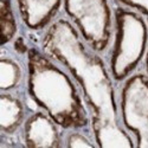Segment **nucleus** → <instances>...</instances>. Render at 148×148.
<instances>
[{
    "mask_svg": "<svg viewBox=\"0 0 148 148\" xmlns=\"http://www.w3.org/2000/svg\"><path fill=\"white\" fill-rule=\"evenodd\" d=\"M23 79V69L20 64L12 57L1 56L0 59V90L11 92Z\"/></svg>",
    "mask_w": 148,
    "mask_h": 148,
    "instance_id": "9",
    "label": "nucleus"
},
{
    "mask_svg": "<svg viewBox=\"0 0 148 148\" xmlns=\"http://www.w3.org/2000/svg\"><path fill=\"white\" fill-rule=\"evenodd\" d=\"M65 13L83 40L97 53L112 43L114 14L108 0H63Z\"/></svg>",
    "mask_w": 148,
    "mask_h": 148,
    "instance_id": "4",
    "label": "nucleus"
},
{
    "mask_svg": "<svg viewBox=\"0 0 148 148\" xmlns=\"http://www.w3.org/2000/svg\"><path fill=\"white\" fill-rule=\"evenodd\" d=\"M120 120L123 128L135 136V147L148 148V76L133 73L122 85Z\"/></svg>",
    "mask_w": 148,
    "mask_h": 148,
    "instance_id": "5",
    "label": "nucleus"
},
{
    "mask_svg": "<svg viewBox=\"0 0 148 148\" xmlns=\"http://www.w3.org/2000/svg\"><path fill=\"white\" fill-rule=\"evenodd\" d=\"M63 0H17L20 18L29 30L40 31L56 19Z\"/></svg>",
    "mask_w": 148,
    "mask_h": 148,
    "instance_id": "7",
    "label": "nucleus"
},
{
    "mask_svg": "<svg viewBox=\"0 0 148 148\" xmlns=\"http://www.w3.org/2000/svg\"><path fill=\"white\" fill-rule=\"evenodd\" d=\"M119 1L126 7L139 11V13L141 12L142 14L146 16L148 21V0H119Z\"/></svg>",
    "mask_w": 148,
    "mask_h": 148,
    "instance_id": "12",
    "label": "nucleus"
},
{
    "mask_svg": "<svg viewBox=\"0 0 148 148\" xmlns=\"http://www.w3.org/2000/svg\"><path fill=\"white\" fill-rule=\"evenodd\" d=\"M25 107L19 97L1 91L0 96V128L3 134H13L23 125Z\"/></svg>",
    "mask_w": 148,
    "mask_h": 148,
    "instance_id": "8",
    "label": "nucleus"
},
{
    "mask_svg": "<svg viewBox=\"0 0 148 148\" xmlns=\"http://www.w3.org/2000/svg\"><path fill=\"white\" fill-rule=\"evenodd\" d=\"M65 146L71 148H88V147H95L96 143L91 142L90 139H88L84 134H82L78 130H71V133L68 135Z\"/></svg>",
    "mask_w": 148,
    "mask_h": 148,
    "instance_id": "11",
    "label": "nucleus"
},
{
    "mask_svg": "<svg viewBox=\"0 0 148 148\" xmlns=\"http://www.w3.org/2000/svg\"><path fill=\"white\" fill-rule=\"evenodd\" d=\"M26 66L30 98L60 128L79 130L90 125L82 92L63 65L43 50L29 47Z\"/></svg>",
    "mask_w": 148,
    "mask_h": 148,
    "instance_id": "2",
    "label": "nucleus"
},
{
    "mask_svg": "<svg viewBox=\"0 0 148 148\" xmlns=\"http://www.w3.org/2000/svg\"><path fill=\"white\" fill-rule=\"evenodd\" d=\"M146 70H147V76H148V49L146 52Z\"/></svg>",
    "mask_w": 148,
    "mask_h": 148,
    "instance_id": "13",
    "label": "nucleus"
},
{
    "mask_svg": "<svg viewBox=\"0 0 148 148\" xmlns=\"http://www.w3.org/2000/svg\"><path fill=\"white\" fill-rule=\"evenodd\" d=\"M114 43L109 71L122 82L135 72L148 49V25L138 11L117 7L114 11Z\"/></svg>",
    "mask_w": 148,
    "mask_h": 148,
    "instance_id": "3",
    "label": "nucleus"
},
{
    "mask_svg": "<svg viewBox=\"0 0 148 148\" xmlns=\"http://www.w3.org/2000/svg\"><path fill=\"white\" fill-rule=\"evenodd\" d=\"M0 25H1V44L6 45L14 39L18 25L11 0H0Z\"/></svg>",
    "mask_w": 148,
    "mask_h": 148,
    "instance_id": "10",
    "label": "nucleus"
},
{
    "mask_svg": "<svg viewBox=\"0 0 148 148\" xmlns=\"http://www.w3.org/2000/svg\"><path fill=\"white\" fill-rule=\"evenodd\" d=\"M42 50L63 65L81 89L90 114V125L98 147H135L123 128L114 89V78L104 60L87 45L75 25L56 18L45 29Z\"/></svg>",
    "mask_w": 148,
    "mask_h": 148,
    "instance_id": "1",
    "label": "nucleus"
},
{
    "mask_svg": "<svg viewBox=\"0 0 148 148\" xmlns=\"http://www.w3.org/2000/svg\"><path fill=\"white\" fill-rule=\"evenodd\" d=\"M58 125L45 112H36L24 122V142L26 147H59Z\"/></svg>",
    "mask_w": 148,
    "mask_h": 148,
    "instance_id": "6",
    "label": "nucleus"
}]
</instances>
